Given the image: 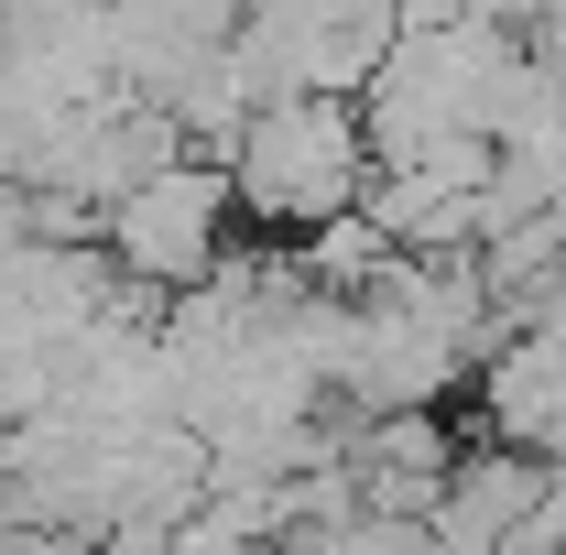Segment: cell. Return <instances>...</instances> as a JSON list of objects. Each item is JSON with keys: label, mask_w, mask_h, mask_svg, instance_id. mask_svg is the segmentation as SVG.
<instances>
[{"label": "cell", "mask_w": 566, "mask_h": 555, "mask_svg": "<svg viewBox=\"0 0 566 555\" xmlns=\"http://www.w3.org/2000/svg\"><path fill=\"white\" fill-rule=\"evenodd\" d=\"M370 121L359 98H327V87H294V98H262L251 132L229 142V186L262 229H316L370 197Z\"/></svg>", "instance_id": "cell-1"}, {"label": "cell", "mask_w": 566, "mask_h": 555, "mask_svg": "<svg viewBox=\"0 0 566 555\" xmlns=\"http://www.w3.org/2000/svg\"><path fill=\"white\" fill-rule=\"evenodd\" d=\"M229 208H240V186H229V164H164V175H142L132 197L109 208V273L132 283V294H197V283L229 262Z\"/></svg>", "instance_id": "cell-2"}]
</instances>
